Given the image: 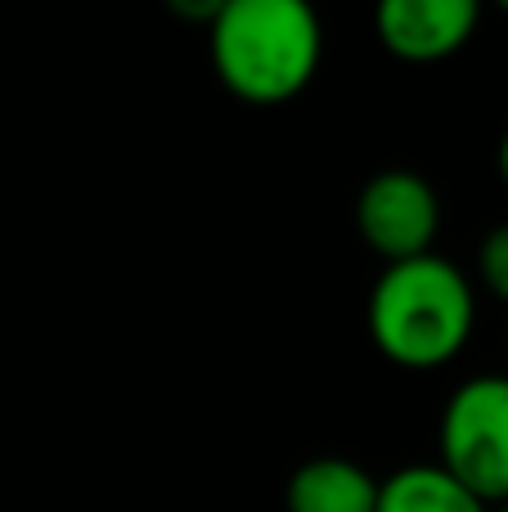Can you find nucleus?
<instances>
[{"label": "nucleus", "instance_id": "11", "mask_svg": "<svg viewBox=\"0 0 508 512\" xmlns=\"http://www.w3.org/2000/svg\"><path fill=\"white\" fill-rule=\"evenodd\" d=\"M495 5H500V9H504V14H508V0H495Z\"/></svg>", "mask_w": 508, "mask_h": 512}, {"label": "nucleus", "instance_id": "7", "mask_svg": "<svg viewBox=\"0 0 508 512\" xmlns=\"http://www.w3.org/2000/svg\"><path fill=\"white\" fill-rule=\"evenodd\" d=\"M374 512H491L473 490H464L441 463H410L378 481Z\"/></svg>", "mask_w": 508, "mask_h": 512}, {"label": "nucleus", "instance_id": "10", "mask_svg": "<svg viewBox=\"0 0 508 512\" xmlns=\"http://www.w3.org/2000/svg\"><path fill=\"white\" fill-rule=\"evenodd\" d=\"M500 176H504V185H508V131H504V140H500Z\"/></svg>", "mask_w": 508, "mask_h": 512}, {"label": "nucleus", "instance_id": "6", "mask_svg": "<svg viewBox=\"0 0 508 512\" xmlns=\"http://www.w3.org/2000/svg\"><path fill=\"white\" fill-rule=\"evenodd\" d=\"M288 512H374L378 481L351 459H311L288 477Z\"/></svg>", "mask_w": 508, "mask_h": 512}, {"label": "nucleus", "instance_id": "4", "mask_svg": "<svg viewBox=\"0 0 508 512\" xmlns=\"http://www.w3.org/2000/svg\"><path fill=\"white\" fill-rule=\"evenodd\" d=\"M356 225L360 239L387 256V265L414 261L432 252V239L441 230V198L414 171H383L360 189Z\"/></svg>", "mask_w": 508, "mask_h": 512}, {"label": "nucleus", "instance_id": "3", "mask_svg": "<svg viewBox=\"0 0 508 512\" xmlns=\"http://www.w3.org/2000/svg\"><path fill=\"white\" fill-rule=\"evenodd\" d=\"M441 468L486 508L508 504V373L468 378L441 414Z\"/></svg>", "mask_w": 508, "mask_h": 512}, {"label": "nucleus", "instance_id": "2", "mask_svg": "<svg viewBox=\"0 0 508 512\" xmlns=\"http://www.w3.org/2000/svg\"><path fill=\"white\" fill-rule=\"evenodd\" d=\"M369 337L401 369H441L473 337V288L446 256H414L383 270L369 292Z\"/></svg>", "mask_w": 508, "mask_h": 512}, {"label": "nucleus", "instance_id": "8", "mask_svg": "<svg viewBox=\"0 0 508 512\" xmlns=\"http://www.w3.org/2000/svg\"><path fill=\"white\" fill-rule=\"evenodd\" d=\"M477 270H482L486 288H491L500 301H508V225H495V230L482 239Z\"/></svg>", "mask_w": 508, "mask_h": 512}, {"label": "nucleus", "instance_id": "5", "mask_svg": "<svg viewBox=\"0 0 508 512\" xmlns=\"http://www.w3.org/2000/svg\"><path fill=\"white\" fill-rule=\"evenodd\" d=\"M482 0H378V41L405 63H441L473 41Z\"/></svg>", "mask_w": 508, "mask_h": 512}, {"label": "nucleus", "instance_id": "12", "mask_svg": "<svg viewBox=\"0 0 508 512\" xmlns=\"http://www.w3.org/2000/svg\"><path fill=\"white\" fill-rule=\"evenodd\" d=\"M491 512H508V504H500V508H491Z\"/></svg>", "mask_w": 508, "mask_h": 512}, {"label": "nucleus", "instance_id": "9", "mask_svg": "<svg viewBox=\"0 0 508 512\" xmlns=\"http://www.w3.org/2000/svg\"><path fill=\"white\" fill-rule=\"evenodd\" d=\"M167 9H171L176 18H185V23L212 27V18L225 9V0H167Z\"/></svg>", "mask_w": 508, "mask_h": 512}, {"label": "nucleus", "instance_id": "1", "mask_svg": "<svg viewBox=\"0 0 508 512\" xmlns=\"http://www.w3.org/2000/svg\"><path fill=\"white\" fill-rule=\"evenodd\" d=\"M212 68L243 104H288L311 86L324 27L311 0H225L207 27Z\"/></svg>", "mask_w": 508, "mask_h": 512}]
</instances>
